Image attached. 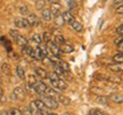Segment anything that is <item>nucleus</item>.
Returning <instances> with one entry per match:
<instances>
[{
	"mask_svg": "<svg viewBox=\"0 0 123 115\" xmlns=\"http://www.w3.org/2000/svg\"><path fill=\"white\" fill-rule=\"evenodd\" d=\"M26 19L29 22V24H30V26H35V25L39 24V19H38V16L35 14H29Z\"/></svg>",
	"mask_w": 123,
	"mask_h": 115,
	"instance_id": "9b49d317",
	"label": "nucleus"
},
{
	"mask_svg": "<svg viewBox=\"0 0 123 115\" xmlns=\"http://www.w3.org/2000/svg\"><path fill=\"white\" fill-rule=\"evenodd\" d=\"M49 1H50L51 4H53V2H57V0H49Z\"/></svg>",
	"mask_w": 123,
	"mask_h": 115,
	"instance_id": "a18cd8bd",
	"label": "nucleus"
},
{
	"mask_svg": "<svg viewBox=\"0 0 123 115\" xmlns=\"http://www.w3.org/2000/svg\"><path fill=\"white\" fill-rule=\"evenodd\" d=\"M16 75L22 80L25 78V71L22 66H16Z\"/></svg>",
	"mask_w": 123,
	"mask_h": 115,
	"instance_id": "a878e982",
	"label": "nucleus"
},
{
	"mask_svg": "<svg viewBox=\"0 0 123 115\" xmlns=\"http://www.w3.org/2000/svg\"><path fill=\"white\" fill-rule=\"evenodd\" d=\"M2 96H4V91H2V88L0 87V98L2 97Z\"/></svg>",
	"mask_w": 123,
	"mask_h": 115,
	"instance_id": "37998d69",
	"label": "nucleus"
},
{
	"mask_svg": "<svg viewBox=\"0 0 123 115\" xmlns=\"http://www.w3.org/2000/svg\"><path fill=\"white\" fill-rule=\"evenodd\" d=\"M1 70L6 75H10V66L8 65V63H4L2 66H1Z\"/></svg>",
	"mask_w": 123,
	"mask_h": 115,
	"instance_id": "7c9ffc66",
	"label": "nucleus"
},
{
	"mask_svg": "<svg viewBox=\"0 0 123 115\" xmlns=\"http://www.w3.org/2000/svg\"><path fill=\"white\" fill-rule=\"evenodd\" d=\"M1 83H2V80H1V78H0V87H1Z\"/></svg>",
	"mask_w": 123,
	"mask_h": 115,
	"instance_id": "49530a36",
	"label": "nucleus"
},
{
	"mask_svg": "<svg viewBox=\"0 0 123 115\" xmlns=\"http://www.w3.org/2000/svg\"><path fill=\"white\" fill-rule=\"evenodd\" d=\"M74 1H81V0H74Z\"/></svg>",
	"mask_w": 123,
	"mask_h": 115,
	"instance_id": "09e8293b",
	"label": "nucleus"
},
{
	"mask_svg": "<svg viewBox=\"0 0 123 115\" xmlns=\"http://www.w3.org/2000/svg\"><path fill=\"white\" fill-rule=\"evenodd\" d=\"M37 82H38V79L35 78V75L30 74V75L27 76V85H30V87H34Z\"/></svg>",
	"mask_w": 123,
	"mask_h": 115,
	"instance_id": "b1692460",
	"label": "nucleus"
},
{
	"mask_svg": "<svg viewBox=\"0 0 123 115\" xmlns=\"http://www.w3.org/2000/svg\"><path fill=\"white\" fill-rule=\"evenodd\" d=\"M25 97V91L23 90L22 88H15L13 90V93H12V98H13V100H23Z\"/></svg>",
	"mask_w": 123,
	"mask_h": 115,
	"instance_id": "20e7f679",
	"label": "nucleus"
},
{
	"mask_svg": "<svg viewBox=\"0 0 123 115\" xmlns=\"http://www.w3.org/2000/svg\"><path fill=\"white\" fill-rule=\"evenodd\" d=\"M22 54L25 55V56H31L32 57V54H33V48L30 47L29 44L25 46V47H22Z\"/></svg>",
	"mask_w": 123,
	"mask_h": 115,
	"instance_id": "5701e85b",
	"label": "nucleus"
},
{
	"mask_svg": "<svg viewBox=\"0 0 123 115\" xmlns=\"http://www.w3.org/2000/svg\"><path fill=\"white\" fill-rule=\"evenodd\" d=\"M41 16H42V19L46 21V22H49L51 19V13L49 9H42L41 10Z\"/></svg>",
	"mask_w": 123,
	"mask_h": 115,
	"instance_id": "f3484780",
	"label": "nucleus"
},
{
	"mask_svg": "<svg viewBox=\"0 0 123 115\" xmlns=\"http://www.w3.org/2000/svg\"><path fill=\"white\" fill-rule=\"evenodd\" d=\"M110 99L112 102L116 103V104H122V102H123V97L121 93H114V95H112L110 97Z\"/></svg>",
	"mask_w": 123,
	"mask_h": 115,
	"instance_id": "a211bd4d",
	"label": "nucleus"
},
{
	"mask_svg": "<svg viewBox=\"0 0 123 115\" xmlns=\"http://www.w3.org/2000/svg\"><path fill=\"white\" fill-rule=\"evenodd\" d=\"M54 24H55V26L57 27H63L64 26V19H63V16H62V14H58V15H55L54 16Z\"/></svg>",
	"mask_w": 123,
	"mask_h": 115,
	"instance_id": "ddd939ff",
	"label": "nucleus"
},
{
	"mask_svg": "<svg viewBox=\"0 0 123 115\" xmlns=\"http://www.w3.org/2000/svg\"><path fill=\"white\" fill-rule=\"evenodd\" d=\"M43 96H48V97H56V96H58V93H57V91H56L54 88L47 87V89H46V91H44Z\"/></svg>",
	"mask_w": 123,
	"mask_h": 115,
	"instance_id": "412c9836",
	"label": "nucleus"
},
{
	"mask_svg": "<svg viewBox=\"0 0 123 115\" xmlns=\"http://www.w3.org/2000/svg\"><path fill=\"white\" fill-rule=\"evenodd\" d=\"M34 73L37 76H39L40 79H47V75H48V72L46 71L42 67H35L34 68Z\"/></svg>",
	"mask_w": 123,
	"mask_h": 115,
	"instance_id": "f8f14e48",
	"label": "nucleus"
},
{
	"mask_svg": "<svg viewBox=\"0 0 123 115\" xmlns=\"http://www.w3.org/2000/svg\"><path fill=\"white\" fill-rule=\"evenodd\" d=\"M59 47H61V50L63 54H71L74 50V47L68 43H64V44H62V46H59Z\"/></svg>",
	"mask_w": 123,
	"mask_h": 115,
	"instance_id": "2eb2a0df",
	"label": "nucleus"
},
{
	"mask_svg": "<svg viewBox=\"0 0 123 115\" xmlns=\"http://www.w3.org/2000/svg\"><path fill=\"white\" fill-rule=\"evenodd\" d=\"M46 56H48L46 46L40 43L33 49V54H32V57L33 58H35V59H43Z\"/></svg>",
	"mask_w": 123,
	"mask_h": 115,
	"instance_id": "f03ea898",
	"label": "nucleus"
},
{
	"mask_svg": "<svg viewBox=\"0 0 123 115\" xmlns=\"http://www.w3.org/2000/svg\"><path fill=\"white\" fill-rule=\"evenodd\" d=\"M32 115H43V114H42V112H40V111H33L32 112Z\"/></svg>",
	"mask_w": 123,
	"mask_h": 115,
	"instance_id": "79ce46f5",
	"label": "nucleus"
},
{
	"mask_svg": "<svg viewBox=\"0 0 123 115\" xmlns=\"http://www.w3.org/2000/svg\"><path fill=\"white\" fill-rule=\"evenodd\" d=\"M104 1H106V0H104Z\"/></svg>",
	"mask_w": 123,
	"mask_h": 115,
	"instance_id": "8fccbe9b",
	"label": "nucleus"
},
{
	"mask_svg": "<svg viewBox=\"0 0 123 115\" xmlns=\"http://www.w3.org/2000/svg\"><path fill=\"white\" fill-rule=\"evenodd\" d=\"M50 13L55 15H58V14H62V5L59 2H53L51 6H50Z\"/></svg>",
	"mask_w": 123,
	"mask_h": 115,
	"instance_id": "6e6552de",
	"label": "nucleus"
},
{
	"mask_svg": "<svg viewBox=\"0 0 123 115\" xmlns=\"http://www.w3.org/2000/svg\"><path fill=\"white\" fill-rule=\"evenodd\" d=\"M116 34L119 36H122V34H123V25L122 24H120L119 26L116 27Z\"/></svg>",
	"mask_w": 123,
	"mask_h": 115,
	"instance_id": "4c0bfd02",
	"label": "nucleus"
},
{
	"mask_svg": "<svg viewBox=\"0 0 123 115\" xmlns=\"http://www.w3.org/2000/svg\"><path fill=\"white\" fill-rule=\"evenodd\" d=\"M19 13L22 14V15H25V16H27V15L30 14V12H29V8H27V7H25V6H22V7L19 8Z\"/></svg>",
	"mask_w": 123,
	"mask_h": 115,
	"instance_id": "e433bc0d",
	"label": "nucleus"
},
{
	"mask_svg": "<svg viewBox=\"0 0 123 115\" xmlns=\"http://www.w3.org/2000/svg\"><path fill=\"white\" fill-rule=\"evenodd\" d=\"M49 115H58V114H49Z\"/></svg>",
	"mask_w": 123,
	"mask_h": 115,
	"instance_id": "de8ad7c7",
	"label": "nucleus"
},
{
	"mask_svg": "<svg viewBox=\"0 0 123 115\" xmlns=\"http://www.w3.org/2000/svg\"><path fill=\"white\" fill-rule=\"evenodd\" d=\"M8 115H22V111L17 108V107H13V108H10L8 112Z\"/></svg>",
	"mask_w": 123,
	"mask_h": 115,
	"instance_id": "c756f323",
	"label": "nucleus"
},
{
	"mask_svg": "<svg viewBox=\"0 0 123 115\" xmlns=\"http://www.w3.org/2000/svg\"><path fill=\"white\" fill-rule=\"evenodd\" d=\"M113 61H114V63H121L122 64V62H123L122 53H119V54H116L115 56H113Z\"/></svg>",
	"mask_w": 123,
	"mask_h": 115,
	"instance_id": "2f4dec72",
	"label": "nucleus"
},
{
	"mask_svg": "<svg viewBox=\"0 0 123 115\" xmlns=\"http://www.w3.org/2000/svg\"><path fill=\"white\" fill-rule=\"evenodd\" d=\"M15 42H16L18 46H21V47H25V46H27V43H29V40H27L26 36L19 34V36H17V39L15 40Z\"/></svg>",
	"mask_w": 123,
	"mask_h": 115,
	"instance_id": "4468645a",
	"label": "nucleus"
},
{
	"mask_svg": "<svg viewBox=\"0 0 123 115\" xmlns=\"http://www.w3.org/2000/svg\"><path fill=\"white\" fill-rule=\"evenodd\" d=\"M46 47H47V53L50 54V56H56V57L59 58L63 55V53H62V50H61V47L55 43L53 40L48 41Z\"/></svg>",
	"mask_w": 123,
	"mask_h": 115,
	"instance_id": "f257e3e1",
	"label": "nucleus"
},
{
	"mask_svg": "<svg viewBox=\"0 0 123 115\" xmlns=\"http://www.w3.org/2000/svg\"><path fill=\"white\" fill-rule=\"evenodd\" d=\"M122 39H123V36H119L117 39H115V40H114V44H115V46H117V47H119V50H120V53H122V50H123V43H122Z\"/></svg>",
	"mask_w": 123,
	"mask_h": 115,
	"instance_id": "cd10ccee",
	"label": "nucleus"
},
{
	"mask_svg": "<svg viewBox=\"0 0 123 115\" xmlns=\"http://www.w3.org/2000/svg\"><path fill=\"white\" fill-rule=\"evenodd\" d=\"M22 115H32V112H31L30 108H27L24 112H22Z\"/></svg>",
	"mask_w": 123,
	"mask_h": 115,
	"instance_id": "a19ab883",
	"label": "nucleus"
},
{
	"mask_svg": "<svg viewBox=\"0 0 123 115\" xmlns=\"http://www.w3.org/2000/svg\"><path fill=\"white\" fill-rule=\"evenodd\" d=\"M50 83L53 84V87L55 89H57V90H65L67 88V83H66L65 81L63 79H58L57 81H55V82H50Z\"/></svg>",
	"mask_w": 123,
	"mask_h": 115,
	"instance_id": "0eeeda50",
	"label": "nucleus"
},
{
	"mask_svg": "<svg viewBox=\"0 0 123 115\" xmlns=\"http://www.w3.org/2000/svg\"><path fill=\"white\" fill-rule=\"evenodd\" d=\"M0 115H8V113H7V112H2Z\"/></svg>",
	"mask_w": 123,
	"mask_h": 115,
	"instance_id": "c03bdc74",
	"label": "nucleus"
},
{
	"mask_svg": "<svg viewBox=\"0 0 123 115\" xmlns=\"http://www.w3.org/2000/svg\"><path fill=\"white\" fill-rule=\"evenodd\" d=\"M41 38H42V41H44V42L47 43L48 41H50V40H51V34H50L49 32H44L43 34L41 36Z\"/></svg>",
	"mask_w": 123,
	"mask_h": 115,
	"instance_id": "f704fd0d",
	"label": "nucleus"
},
{
	"mask_svg": "<svg viewBox=\"0 0 123 115\" xmlns=\"http://www.w3.org/2000/svg\"><path fill=\"white\" fill-rule=\"evenodd\" d=\"M58 104L61 103V104H63V105H70L71 104V99L68 97H66V96H64V95H58Z\"/></svg>",
	"mask_w": 123,
	"mask_h": 115,
	"instance_id": "aec40b11",
	"label": "nucleus"
},
{
	"mask_svg": "<svg viewBox=\"0 0 123 115\" xmlns=\"http://www.w3.org/2000/svg\"><path fill=\"white\" fill-rule=\"evenodd\" d=\"M108 70L111 72H114V73H121L123 70V65L121 63H114V64H110L108 65Z\"/></svg>",
	"mask_w": 123,
	"mask_h": 115,
	"instance_id": "9d476101",
	"label": "nucleus"
},
{
	"mask_svg": "<svg viewBox=\"0 0 123 115\" xmlns=\"http://www.w3.org/2000/svg\"><path fill=\"white\" fill-rule=\"evenodd\" d=\"M70 25H71V27H72L75 32H81V31H82V29H83L82 24H81L80 22H76V21H74L73 23H71Z\"/></svg>",
	"mask_w": 123,
	"mask_h": 115,
	"instance_id": "4be33fe9",
	"label": "nucleus"
},
{
	"mask_svg": "<svg viewBox=\"0 0 123 115\" xmlns=\"http://www.w3.org/2000/svg\"><path fill=\"white\" fill-rule=\"evenodd\" d=\"M33 103H34V106L37 107V111L43 112V111H46V109H47V108H46V106H44L43 102H42L41 99H35V100H33Z\"/></svg>",
	"mask_w": 123,
	"mask_h": 115,
	"instance_id": "dca6fc26",
	"label": "nucleus"
},
{
	"mask_svg": "<svg viewBox=\"0 0 123 115\" xmlns=\"http://www.w3.org/2000/svg\"><path fill=\"white\" fill-rule=\"evenodd\" d=\"M35 6H37V8L38 9L42 10V9L44 8V6H46V0H37Z\"/></svg>",
	"mask_w": 123,
	"mask_h": 115,
	"instance_id": "72a5a7b5",
	"label": "nucleus"
},
{
	"mask_svg": "<svg viewBox=\"0 0 123 115\" xmlns=\"http://www.w3.org/2000/svg\"><path fill=\"white\" fill-rule=\"evenodd\" d=\"M116 13L120 14V15H122V14H123V7H122V6H119V7H116Z\"/></svg>",
	"mask_w": 123,
	"mask_h": 115,
	"instance_id": "ea45409f",
	"label": "nucleus"
},
{
	"mask_svg": "<svg viewBox=\"0 0 123 115\" xmlns=\"http://www.w3.org/2000/svg\"><path fill=\"white\" fill-rule=\"evenodd\" d=\"M62 16H63L64 22L68 23V24H71V23L74 22V16H73V14L71 13L70 10H65V12H63V13H62Z\"/></svg>",
	"mask_w": 123,
	"mask_h": 115,
	"instance_id": "1a4fd4ad",
	"label": "nucleus"
},
{
	"mask_svg": "<svg viewBox=\"0 0 123 115\" xmlns=\"http://www.w3.org/2000/svg\"><path fill=\"white\" fill-rule=\"evenodd\" d=\"M88 115H107L104 111H101L99 108H92L91 111L89 112Z\"/></svg>",
	"mask_w": 123,
	"mask_h": 115,
	"instance_id": "c85d7f7f",
	"label": "nucleus"
},
{
	"mask_svg": "<svg viewBox=\"0 0 123 115\" xmlns=\"http://www.w3.org/2000/svg\"><path fill=\"white\" fill-rule=\"evenodd\" d=\"M97 102L100 103V104H107L108 103V98L105 97V96H99L97 98Z\"/></svg>",
	"mask_w": 123,
	"mask_h": 115,
	"instance_id": "c9c22d12",
	"label": "nucleus"
},
{
	"mask_svg": "<svg viewBox=\"0 0 123 115\" xmlns=\"http://www.w3.org/2000/svg\"><path fill=\"white\" fill-rule=\"evenodd\" d=\"M31 40H32L33 42H35V44H40L42 42V38H41V36L38 34V33H33V34L31 36Z\"/></svg>",
	"mask_w": 123,
	"mask_h": 115,
	"instance_id": "393cba45",
	"label": "nucleus"
},
{
	"mask_svg": "<svg viewBox=\"0 0 123 115\" xmlns=\"http://www.w3.org/2000/svg\"><path fill=\"white\" fill-rule=\"evenodd\" d=\"M47 79L50 81V82H55V81H57L58 79H61L59 75H57L55 72H49L48 75H47Z\"/></svg>",
	"mask_w": 123,
	"mask_h": 115,
	"instance_id": "bb28decb",
	"label": "nucleus"
},
{
	"mask_svg": "<svg viewBox=\"0 0 123 115\" xmlns=\"http://www.w3.org/2000/svg\"><path fill=\"white\" fill-rule=\"evenodd\" d=\"M9 36H10V38L15 41V40L17 39V36H19V33H18L17 30H14V29H12V30H9Z\"/></svg>",
	"mask_w": 123,
	"mask_h": 115,
	"instance_id": "473e14b6",
	"label": "nucleus"
},
{
	"mask_svg": "<svg viewBox=\"0 0 123 115\" xmlns=\"http://www.w3.org/2000/svg\"><path fill=\"white\" fill-rule=\"evenodd\" d=\"M15 26H17L18 29H25V27H29L30 26V24L27 22L26 18L24 17H18L15 19Z\"/></svg>",
	"mask_w": 123,
	"mask_h": 115,
	"instance_id": "423d86ee",
	"label": "nucleus"
},
{
	"mask_svg": "<svg viewBox=\"0 0 123 115\" xmlns=\"http://www.w3.org/2000/svg\"><path fill=\"white\" fill-rule=\"evenodd\" d=\"M33 89V92L34 93H38V95H44V91L47 89V84L42 82V81H38L35 83L34 87H32Z\"/></svg>",
	"mask_w": 123,
	"mask_h": 115,
	"instance_id": "39448f33",
	"label": "nucleus"
},
{
	"mask_svg": "<svg viewBox=\"0 0 123 115\" xmlns=\"http://www.w3.org/2000/svg\"><path fill=\"white\" fill-rule=\"evenodd\" d=\"M43 102L44 106L47 109H57L58 108V102L55 97H48V96H43V99H41Z\"/></svg>",
	"mask_w": 123,
	"mask_h": 115,
	"instance_id": "7ed1b4c3",
	"label": "nucleus"
},
{
	"mask_svg": "<svg viewBox=\"0 0 123 115\" xmlns=\"http://www.w3.org/2000/svg\"><path fill=\"white\" fill-rule=\"evenodd\" d=\"M54 42L58 46H62V44L66 43V40L64 38V36H62V34H56L55 38H54Z\"/></svg>",
	"mask_w": 123,
	"mask_h": 115,
	"instance_id": "6ab92c4d",
	"label": "nucleus"
},
{
	"mask_svg": "<svg viewBox=\"0 0 123 115\" xmlns=\"http://www.w3.org/2000/svg\"><path fill=\"white\" fill-rule=\"evenodd\" d=\"M123 0H113V6L114 7H119V6H122Z\"/></svg>",
	"mask_w": 123,
	"mask_h": 115,
	"instance_id": "58836bf2",
	"label": "nucleus"
}]
</instances>
